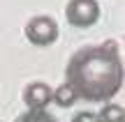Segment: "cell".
<instances>
[{
    "mask_svg": "<svg viewBox=\"0 0 125 122\" xmlns=\"http://www.w3.org/2000/svg\"><path fill=\"white\" fill-rule=\"evenodd\" d=\"M65 85H70L81 101H111L123 88V60L118 44L104 41L72 53L65 67Z\"/></svg>",
    "mask_w": 125,
    "mask_h": 122,
    "instance_id": "cell-1",
    "label": "cell"
},
{
    "mask_svg": "<svg viewBox=\"0 0 125 122\" xmlns=\"http://www.w3.org/2000/svg\"><path fill=\"white\" fill-rule=\"evenodd\" d=\"M51 101H56L60 108H70V106H74L79 99H76V95L72 92V88L62 83V85H58L53 92H51Z\"/></svg>",
    "mask_w": 125,
    "mask_h": 122,
    "instance_id": "cell-5",
    "label": "cell"
},
{
    "mask_svg": "<svg viewBox=\"0 0 125 122\" xmlns=\"http://www.w3.org/2000/svg\"><path fill=\"white\" fill-rule=\"evenodd\" d=\"M65 18L74 28H90L100 18L97 0H70L65 7Z\"/></svg>",
    "mask_w": 125,
    "mask_h": 122,
    "instance_id": "cell-3",
    "label": "cell"
},
{
    "mask_svg": "<svg viewBox=\"0 0 125 122\" xmlns=\"http://www.w3.org/2000/svg\"><path fill=\"white\" fill-rule=\"evenodd\" d=\"M72 122H100V120H97V115L93 111H81V113H76L72 118Z\"/></svg>",
    "mask_w": 125,
    "mask_h": 122,
    "instance_id": "cell-8",
    "label": "cell"
},
{
    "mask_svg": "<svg viewBox=\"0 0 125 122\" xmlns=\"http://www.w3.org/2000/svg\"><path fill=\"white\" fill-rule=\"evenodd\" d=\"M26 39L30 41L32 46H51L56 39H58V23L51 16H32L30 21L26 23Z\"/></svg>",
    "mask_w": 125,
    "mask_h": 122,
    "instance_id": "cell-2",
    "label": "cell"
},
{
    "mask_svg": "<svg viewBox=\"0 0 125 122\" xmlns=\"http://www.w3.org/2000/svg\"><path fill=\"white\" fill-rule=\"evenodd\" d=\"M51 85L42 81H32L23 88V104L28 106L30 111H40V108H46L51 104Z\"/></svg>",
    "mask_w": 125,
    "mask_h": 122,
    "instance_id": "cell-4",
    "label": "cell"
},
{
    "mask_svg": "<svg viewBox=\"0 0 125 122\" xmlns=\"http://www.w3.org/2000/svg\"><path fill=\"white\" fill-rule=\"evenodd\" d=\"M95 115H97L100 122H125L123 106H118V104H104L102 111L95 113Z\"/></svg>",
    "mask_w": 125,
    "mask_h": 122,
    "instance_id": "cell-6",
    "label": "cell"
},
{
    "mask_svg": "<svg viewBox=\"0 0 125 122\" xmlns=\"http://www.w3.org/2000/svg\"><path fill=\"white\" fill-rule=\"evenodd\" d=\"M14 122H58V120H56L46 108H40V111H30L28 108L26 113H21Z\"/></svg>",
    "mask_w": 125,
    "mask_h": 122,
    "instance_id": "cell-7",
    "label": "cell"
}]
</instances>
